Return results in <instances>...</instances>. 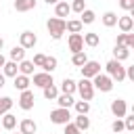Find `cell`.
<instances>
[{
    "label": "cell",
    "mask_w": 134,
    "mask_h": 134,
    "mask_svg": "<svg viewBox=\"0 0 134 134\" xmlns=\"http://www.w3.org/2000/svg\"><path fill=\"white\" fill-rule=\"evenodd\" d=\"M4 82H6V77H4V73H0V90L4 88Z\"/></svg>",
    "instance_id": "cell-43"
},
{
    "label": "cell",
    "mask_w": 134,
    "mask_h": 134,
    "mask_svg": "<svg viewBox=\"0 0 134 134\" xmlns=\"http://www.w3.org/2000/svg\"><path fill=\"white\" fill-rule=\"evenodd\" d=\"M92 86H94L96 90H100V92H111V90H113V80H111L107 73H96V75L92 77Z\"/></svg>",
    "instance_id": "cell-4"
},
{
    "label": "cell",
    "mask_w": 134,
    "mask_h": 134,
    "mask_svg": "<svg viewBox=\"0 0 134 134\" xmlns=\"http://www.w3.org/2000/svg\"><path fill=\"white\" fill-rule=\"evenodd\" d=\"M86 61H88V57H86V52H84V50H80V52H73V57H71V63H73L75 67H82Z\"/></svg>",
    "instance_id": "cell-30"
},
{
    "label": "cell",
    "mask_w": 134,
    "mask_h": 134,
    "mask_svg": "<svg viewBox=\"0 0 134 134\" xmlns=\"http://www.w3.org/2000/svg\"><path fill=\"white\" fill-rule=\"evenodd\" d=\"M75 90L80 92L82 100H92V96H94V86H92V80H88V77H82L75 84Z\"/></svg>",
    "instance_id": "cell-3"
},
{
    "label": "cell",
    "mask_w": 134,
    "mask_h": 134,
    "mask_svg": "<svg viewBox=\"0 0 134 134\" xmlns=\"http://www.w3.org/2000/svg\"><path fill=\"white\" fill-rule=\"evenodd\" d=\"M115 44H117V46H126V34H124V31H121V34H117Z\"/></svg>",
    "instance_id": "cell-41"
},
{
    "label": "cell",
    "mask_w": 134,
    "mask_h": 134,
    "mask_svg": "<svg viewBox=\"0 0 134 134\" xmlns=\"http://www.w3.org/2000/svg\"><path fill=\"white\" fill-rule=\"evenodd\" d=\"M105 69H107V75H109L113 82H124V80H126V67L121 65V61L111 59V61L105 65Z\"/></svg>",
    "instance_id": "cell-1"
},
{
    "label": "cell",
    "mask_w": 134,
    "mask_h": 134,
    "mask_svg": "<svg viewBox=\"0 0 134 134\" xmlns=\"http://www.w3.org/2000/svg\"><path fill=\"white\" fill-rule=\"evenodd\" d=\"M42 90H44V98H46V100H54V98L59 96V88H57L54 84H48V86H44Z\"/></svg>",
    "instance_id": "cell-24"
},
{
    "label": "cell",
    "mask_w": 134,
    "mask_h": 134,
    "mask_svg": "<svg viewBox=\"0 0 134 134\" xmlns=\"http://www.w3.org/2000/svg\"><path fill=\"white\" fill-rule=\"evenodd\" d=\"M38 44V36L34 34V31H23V34H19V46H23L25 50L27 48H34Z\"/></svg>",
    "instance_id": "cell-7"
},
{
    "label": "cell",
    "mask_w": 134,
    "mask_h": 134,
    "mask_svg": "<svg viewBox=\"0 0 134 134\" xmlns=\"http://www.w3.org/2000/svg\"><path fill=\"white\" fill-rule=\"evenodd\" d=\"M117 27H119L124 34L132 31V27H134V19H132V15H126V17H117Z\"/></svg>",
    "instance_id": "cell-14"
},
{
    "label": "cell",
    "mask_w": 134,
    "mask_h": 134,
    "mask_svg": "<svg viewBox=\"0 0 134 134\" xmlns=\"http://www.w3.org/2000/svg\"><path fill=\"white\" fill-rule=\"evenodd\" d=\"M73 107H75V111H77L80 115H88V111H90V103H88V100H75Z\"/></svg>",
    "instance_id": "cell-31"
},
{
    "label": "cell",
    "mask_w": 134,
    "mask_h": 134,
    "mask_svg": "<svg viewBox=\"0 0 134 134\" xmlns=\"http://www.w3.org/2000/svg\"><path fill=\"white\" fill-rule=\"evenodd\" d=\"M15 126H17V117L13 113H4L2 115V128L4 130H13Z\"/></svg>",
    "instance_id": "cell-25"
},
{
    "label": "cell",
    "mask_w": 134,
    "mask_h": 134,
    "mask_svg": "<svg viewBox=\"0 0 134 134\" xmlns=\"http://www.w3.org/2000/svg\"><path fill=\"white\" fill-rule=\"evenodd\" d=\"M73 124H75V128H77L80 132H86V130L90 128V119H88L86 115H80V113H77V117H75Z\"/></svg>",
    "instance_id": "cell-26"
},
{
    "label": "cell",
    "mask_w": 134,
    "mask_h": 134,
    "mask_svg": "<svg viewBox=\"0 0 134 134\" xmlns=\"http://www.w3.org/2000/svg\"><path fill=\"white\" fill-rule=\"evenodd\" d=\"M94 19H96V15H94V10H90V8H84V10L80 13V21L86 23V25L94 23Z\"/></svg>",
    "instance_id": "cell-27"
},
{
    "label": "cell",
    "mask_w": 134,
    "mask_h": 134,
    "mask_svg": "<svg viewBox=\"0 0 134 134\" xmlns=\"http://www.w3.org/2000/svg\"><path fill=\"white\" fill-rule=\"evenodd\" d=\"M119 6L124 10H134V0H119Z\"/></svg>",
    "instance_id": "cell-39"
},
{
    "label": "cell",
    "mask_w": 134,
    "mask_h": 134,
    "mask_svg": "<svg viewBox=\"0 0 134 134\" xmlns=\"http://www.w3.org/2000/svg\"><path fill=\"white\" fill-rule=\"evenodd\" d=\"M126 48H134V34H126Z\"/></svg>",
    "instance_id": "cell-40"
},
{
    "label": "cell",
    "mask_w": 134,
    "mask_h": 134,
    "mask_svg": "<svg viewBox=\"0 0 134 134\" xmlns=\"http://www.w3.org/2000/svg\"><path fill=\"white\" fill-rule=\"evenodd\" d=\"M48 84H54V82H52V73H46V71L34 73V86L44 88V86H48Z\"/></svg>",
    "instance_id": "cell-11"
},
{
    "label": "cell",
    "mask_w": 134,
    "mask_h": 134,
    "mask_svg": "<svg viewBox=\"0 0 134 134\" xmlns=\"http://www.w3.org/2000/svg\"><path fill=\"white\" fill-rule=\"evenodd\" d=\"M80 69H82V77L92 80L96 73H100V63H98V61H86Z\"/></svg>",
    "instance_id": "cell-6"
},
{
    "label": "cell",
    "mask_w": 134,
    "mask_h": 134,
    "mask_svg": "<svg viewBox=\"0 0 134 134\" xmlns=\"http://www.w3.org/2000/svg\"><path fill=\"white\" fill-rule=\"evenodd\" d=\"M36 8V0H15V10L17 13H27Z\"/></svg>",
    "instance_id": "cell-15"
},
{
    "label": "cell",
    "mask_w": 134,
    "mask_h": 134,
    "mask_svg": "<svg viewBox=\"0 0 134 134\" xmlns=\"http://www.w3.org/2000/svg\"><path fill=\"white\" fill-rule=\"evenodd\" d=\"M111 130H113V134H119V132H124V130H126V128H124V121L117 117V119L111 124Z\"/></svg>",
    "instance_id": "cell-35"
},
{
    "label": "cell",
    "mask_w": 134,
    "mask_h": 134,
    "mask_svg": "<svg viewBox=\"0 0 134 134\" xmlns=\"http://www.w3.org/2000/svg\"><path fill=\"white\" fill-rule=\"evenodd\" d=\"M124 117H126V119H124V128H126V130H134V115H128V113H126Z\"/></svg>",
    "instance_id": "cell-37"
},
{
    "label": "cell",
    "mask_w": 134,
    "mask_h": 134,
    "mask_svg": "<svg viewBox=\"0 0 134 134\" xmlns=\"http://www.w3.org/2000/svg\"><path fill=\"white\" fill-rule=\"evenodd\" d=\"M17 65H19V73H23V75H31V73H34V67H36L31 61H25V59L19 61Z\"/></svg>",
    "instance_id": "cell-23"
},
{
    "label": "cell",
    "mask_w": 134,
    "mask_h": 134,
    "mask_svg": "<svg viewBox=\"0 0 134 134\" xmlns=\"http://www.w3.org/2000/svg\"><path fill=\"white\" fill-rule=\"evenodd\" d=\"M44 61H46V54L38 52V54H34V61H31V63H34L36 67H42V65H44Z\"/></svg>",
    "instance_id": "cell-36"
},
{
    "label": "cell",
    "mask_w": 134,
    "mask_h": 134,
    "mask_svg": "<svg viewBox=\"0 0 134 134\" xmlns=\"http://www.w3.org/2000/svg\"><path fill=\"white\" fill-rule=\"evenodd\" d=\"M29 75H23V73H17L15 75V88L17 90H27L29 88Z\"/></svg>",
    "instance_id": "cell-18"
},
{
    "label": "cell",
    "mask_w": 134,
    "mask_h": 134,
    "mask_svg": "<svg viewBox=\"0 0 134 134\" xmlns=\"http://www.w3.org/2000/svg\"><path fill=\"white\" fill-rule=\"evenodd\" d=\"M34 92L27 88V90H21V96H19V107L23 109V111H29V109H34Z\"/></svg>",
    "instance_id": "cell-9"
},
{
    "label": "cell",
    "mask_w": 134,
    "mask_h": 134,
    "mask_svg": "<svg viewBox=\"0 0 134 134\" xmlns=\"http://www.w3.org/2000/svg\"><path fill=\"white\" fill-rule=\"evenodd\" d=\"M46 27H48V34L52 40H61L63 34H65V19H59V17H50L46 21Z\"/></svg>",
    "instance_id": "cell-2"
},
{
    "label": "cell",
    "mask_w": 134,
    "mask_h": 134,
    "mask_svg": "<svg viewBox=\"0 0 134 134\" xmlns=\"http://www.w3.org/2000/svg\"><path fill=\"white\" fill-rule=\"evenodd\" d=\"M57 63H59V61H57L54 57H46V61H44V65H42V69H44L46 73H52V71L57 69Z\"/></svg>",
    "instance_id": "cell-32"
},
{
    "label": "cell",
    "mask_w": 134,
    "mask_h": 134,
    "mask_svg": "<svg viewBox=\"0 0 134 134\" xmlns=\"http://www.w3.org/2000/svg\"><path fill=\"white\" fill-rule=\"evenodd\" d=\"M44 2H46V4H57L59 0H44Z\"/></svg>",
    "instance_id": "cell-45"
},
{
    "label": "cell",
    "mask_w": 134,
    "mask_h": 134,
    "mask_svg": "<svg viewBox=\"0 0 134 134\" xmlns=\"http://www.w3.org/2000/svg\"><path fill=\"white\" fill-rule=\"evenodd\" d=\"M50 121H52V124H57V126H65L67 121H71V113H69V109L59 107V109L50 111Z\"/></svg>",
    "instance_id": "cell-5"
},
{
    "label": "cell",
    "mask_w": 134,
    "mask_h": 134,
    "mask_svg": "<svg viewBox=\"0 0 134 134\" xmlns=\"http://www.w3.org/2000/svg\"><path fill=\"white\" fill-rule=\"evenodd\" d=\"M111 113H113L115 117L124 119V115L128 113V105H126V100H124V98H113V100H111Z\"/></svg>",
    "instance_id": "cell-10"
},
{
    "label": "cell",
    "mask_w": 134,
    "mask_h": 134,
    "mask_svg": "<svg viewBox=\"0 0 134 134\" xmlns=\"http://www.w3.org/2000/svg\"><path fill=\"white\" fill-rule=\"evenodd\" d=\"M128 57H130V48L115 44V48H113V59H115V61H126Z\"/></svg>",
    "instance_id": "cell-19"
},
{
    "label": "cell",
    "mask_w": 134,
    "mask_h": 134,
    "mask_svg": "<svg viewBox=\"0 0 134 134\" xmlns=\"http://www.w3.org/2000/svg\"><path fill=\"white\" fill-rule=\"evenodd\" d=\"M103 25H105V27H113V25H117V15H115L113 10H107V13L103 15Z\"/></svg>",
    "instance_id": "cell-28"
},
{
    "label": "cell",
    "mask_w": 134,
    "mask_h": 134,
    "mask_svg": "<svg viewBox=\"0 0 134 134\" xmlns=\"http://www.w3.org/2000/svg\"><path fill=\"white\" fill-rule=\"evenodd\" d=\"M69 6H71V10H73V13H82V10L86 8V0H73Z\"/></svg>",
    "instance_id": "cell-34"
},
{
    "label": "cell",
    "mask_w": 134,
    "mask_h": 134,
    "mask_svg": "<svg viewBox=\"0 0 134 134\" xmlns=\"http://www.w3.org/2000/svg\"><path fill=\"white\" fill-rule=\"evenodd\" d=\"M98 42H100V38H98V34L96 31H88V34H84V44L86 46H98Z\"/></svg>",
    "instance_id": "cell-22"
},
{
    "label": "cell",
    "mask_w": 134,
    "mask_h": 134,
    "mask_svg": "<svg viewBox=\"0 0 134 134\" xmlns=\"http://www.w3.org/2000/svg\"><path fill=\"white\" fill-rule=\"evenodd\" d=\"M54 100L59 103V107H65V109H69V107L75 103V100H73V96H71V94H65V92H61Z\"/></svg>",
    "instance_id": "cell-21"
},
{
    "label": "cell",
    "mask_w": 134,
    "mask_h": 134,
    "mask_svg": "<svg viewBox=\"0 0 134 134\" xmlns=\"http://www.w3.org/2000/svg\"><path fill=\"white\" fill-rule=\"evenodd\" d=\"M8 54H10V61L19 63V61H23V59H25V48H23V46H13Z\"/></svg>",
    "instance_id": "cell-20"
},
{
    "label": "cell",
    "mask_w": 134,
    "mask_h": 134,
    "mask_svg": "<svg viewBox=\"0 0 134 134\" xmlns=\"http://www.w3.org/2000/svg\"><path fill=\"white\" fill-rule=\"evenodd\" d=\"M82 27H84V23H82L80 19H69V21H65V31H69V34H80Z\"/></svg>",
    "instance_id": "cell-16"
},
{
    "label": "cell",
    "mask_w": 134,
    "mask_h": 134,
    "mask_svg": "<svg viewBox=\"0 0 134 134\" xmlns=\"http://www.w3.org/2000/svg\"><path fill=\"white\" fill-rule=\"evenodd\" d=\"M61 92H65V94H73V92H75V82H73L71 77H65V80L61 82Z\"/></svg>",
    "instance_id": "cell-29"
},
{
    "label": "cell",
    "mask_w": 134,
    "mask_h": 134,
    "mask_svg": "<svg viewBox=\"0 0 134 134\" xmlns=\"http://www.w3.org/2000/svg\"><path fill=\"white\" fill-rule=\"evenodd\" d=\"M126 77H130L134 82V67H126Z\"/></svg>",
    "instance_id": "cell-42"
},
{
    "label": "cell",
    "mask_w": 134,
    "mask_h": 134,
    "mask_svg": "<svg viewBox=\"0 0 134 134\" xmlns=\"http://www.w3.org/2000/svg\"><path fill=\"white\" fill-rule=\"evenodd\" d=\"M19 134H21V132H19Z\"/></svg>",
    "instance_id": "cell-47"
},
{
    "label": "cell",
    "mask_w": 134,
    "mask_h": 134,
    "mask_svg": "<svg viewBox=\"0 0 134 134\" xmlns=\"http://www.w3.org/2000/svg\"><path fill=\"white\" fill-rule=\"evenodd\" d=\"M19 132H21V134H36V132H38V126H36L34 119L25 117V119L19 121Z\"/></svg>",
    "instance_id": "cell-12"
},
{
    "label": "cell",
    "mask_w": 134,
    "mask_h": 134,
    "mask_svg": "<svg viewBox=\"0 0 134 134\" xmlns=\"http://www.w3.org/2000/svg\"><path fill=\"white\" fill-rule=\"evenodd\" d=\"M67 46H69L71 52H80V50H84V36H82V34H69V38H67Z\"/></svg>",
    "instance_id": "cell-8"
},
{
    "label": "cell",
    "mask_w": 134,
    "mask_h": 134,
    "mask_svg": "<svg viewBox=\"0 0 134 134\" xmlns=\"http://www.w3.org/2000/svg\"><path fill=\"white\" fill-rule=\"evenodd\" d=\"M2 48H4V40L0 38V50H2Z\"/></svg>",
    "instance_id": "cell-46"
},
{
    "label": "cell",
    "mask_w": 134,
    "mask_h": 134,
    "mask_svg": "<svg viewBox=\"0 0 134 134\" xmlns=\"http://www.w3.org/2000/svg\"><path fill=\"white\" fill-rule=\"evenodd\" d=\"M63 134H82V132H80V130L75 128V124L67 121V124H65V132H63Z\"/></svg>",
    "instance_id": "cell-38"
},
{
    "label": "cell",
    "mask_w": 134,
    "mask_h": 134,
    "mask_svg": "<svg viewBox=\"0 0 134 134\" xmlns=\"http://www.w3.org/2000/svg\"><path fill=\"white\" fill-rule=\"evenodd\" d=\"M2 73H4V77H15L19 73V65L15 61H6L4 67H2Z\"/></svg>",
    "instance_id": "cell-17"
},
{
    "label": "cell",
    "mask_w": 134,
    "mask_h": 134,
    "mask_svg": "<svg viewBox=\"0 0 134 134\" xmlns=\"http://www.w3.org/2000/svg\"><path fill=\"white\" fill-rule=\"evenodd\" d=\"M4 63H6V59H4V54L0 52V67H4Z\"/></svg>",
    "instance_id": "cell-44"
},
{
    "label": "cell",
    "mask_w": 134,
    "mask_h": 134,
    "mask_svg": "<svg viewBox=\"0 0 134 134\" xmlns=\"http://www.w3.org/2000/svg\"><path fill=\"white\" fill-rule=\"evenodd\" d=\"M10 107H13V98H10V96H2V98H0V115L8 113Z\"/></svg>",
    "instance_id": "cell-33"
},
{
    "label": "cell",
    "mask_w": 134,
    "mask_h": 134,
    "mask_svg": "<svg viewBox=\"0 0 134 134\" xmlns=\"http://www.w3.org/2000/svg\"><path fill=\"white\" fill-rule=\"evenodd\" d=\"M69 13H71V6H69V2H63V0H59V2L54 4V17H59V19H65V17H69Z\"/></svg>",
    "instance_id": "cell-13"
}]
</instances>
